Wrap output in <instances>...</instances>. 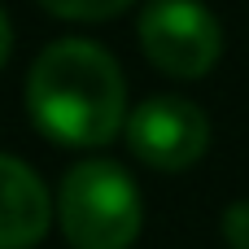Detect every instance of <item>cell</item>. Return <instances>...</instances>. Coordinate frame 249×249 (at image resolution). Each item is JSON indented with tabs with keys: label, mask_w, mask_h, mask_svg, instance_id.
Segmentation results:
<instances>
[{
	"label": "cell",
	"mask_w": 249,
	"mask_h": 249,
	"mask_svg": "<svg viewBox=\"0 0 249 249\" xmlns=\"http://www.w3.org/2000/svg\"><path fill=\"white\" fill-rule=\"evenodd\" d=\"M31 123L70 149H96L127 127V88L118 61L92 39H53L26 74Z\"/></svg>",
	"instance_id": "cell-1"
},
{
	"label": "cell",
	"mask_w": 249,
	"mask_h": 249,
	"mask_svg": "<svg viewBox=\"0 0 249 249\" xmlns=\"http://www.w3.org/2000/svg\"><path fill=\"white\" fill-rule=\"evenodd\" d=\"M57 214L70 249H131L140 236V188L118 162H74L61 179Z\"/></svg>",
	"instance_id": "cell-2"
},
{
	"label": "cell",
	"mask_w": 249,
	"mask_h": 249,
	"mask_svg": "<svg viewBox=\"0 0 249 249\" xmlns=\"http://www.w3.org/2000/svg\"><path fill=\"white\" fill-rule=\"evenodd\" d=\"M140 44L149 61L175 79H197L219 61L223 31L197 0H153L140 13Z\"/></svg>",
	"instance_id": "cell-3"
},
{
	"label": "cell",
	"mask_w": 249,
	"mask_h": 249,
	"mask_svg": "<svg viewBox=\"0 0 249 249\" xmlns=\"http://www.w3.org/2000/svg\"><path fill=\"white\" fill-rule=\"evenodd\" d=\"M127 144L153 171H184L206 153L210 123L184 96H149L127 118Z\"/></svg>",
	"instance_id": "cell-4"
},
{
	"label": "cell",
	"mask_w": 249,
	"mask_h": 249,
	"mask_svg": "<svg viewBox=\"0 0 249 249\" xmlns=\"http://www.w3.org/2000/svg\"><path fill=\"white\" fill-rule=\"evenodd\" d=\"M48 223H53V201L44 179L26 162L0 153V249L39 245Z\"/></svg>",
	"instance_id": "cell-5"
},
{
	"label": "cell",
	"mask_w": 249,
	"mask_h": 249,
	"mask_svg": "<svg viewBox=\"0 0 249 249\" xmlns=\"http://www.w3.org/2000/svg\"><path fill=\"white\" fill-rule=\"evenodd\" d=\"M44 9H53L57 18H74V22H96V18H114L123 13L131 0H39Z\"/></svg>",
	"instance_id": "cell-6"
},
{
	"label": "cell",
	"mask_w": 249,
	"mask_h": 249,
	"mask_svg": "<svg viewBox=\"0 0 249 249\" xmlns=\"http://www.w3.org/2000/svg\"><path fill=\"white\" fill-rule=\"evenodd\" d=\"M223 241L232 249H249V201H236L223 210Z\"/></svg>",
	"instance_id": "cell-7"
},
{
	"label": "cell",
	"mask_w": 249,
	"mask_h": 249,
	"mask_svg": "<svg viewBox=\"0 0 249 249\" xmlns=\"http://www.w3.org/2000/svg\"><path fill=\"white\" fill-rule=\"evenodd\" d=\"M9 48H13V26H9V18H4V9H0V66H4V57H9Z\"/></svg>",
	"instance_id": "cell-8"
}]
</instances>
